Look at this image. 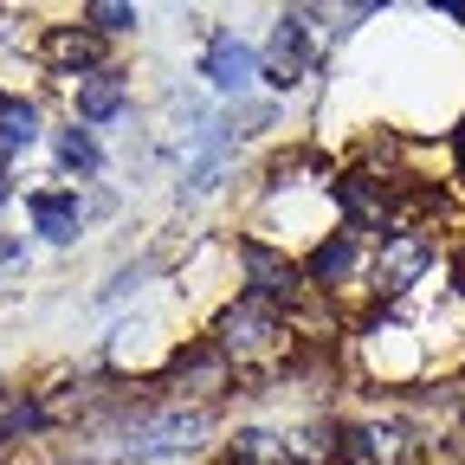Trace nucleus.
Masks as SVG:
<instances>
[{
    "label": "nucleus",
    "instance_id": "obj_1",
    "mask_svg": "<svg viewBox=\"0 0 465 465\" xmlns=\"http://www.w3.org/2000/svg\"><path fill=\"white\" fill-rule=\"evenodd\" d=\"M201 433H207V414H201V407H162V414H149V420H136V427L124 433V446H130L136 459H168V452H188Z\"/></svg>",
    "mask_w": 465,
    "mask_h": 465
},
{
    "label": "nucleus",
    "instance_id": "obj_2",
    "mask_svg": "<svg viewBox=\"0 0 465 465\" xmlns=\"http://www.w3.org/2000/svg\"><path fill=\"white\" fill-rule=\"evenodd\" d=\"M272 342H278V317H272V304L246 298V304L220 311V349H226L232 362H252V356H265Z\"/></svg>",
    "mask_w": 465,
    "mask_h": 465
},
{
    "label": "nucleus",
    "instance_id": "obj_3",
    "mask_svg": "<svg viewBox=\"0 0 465 465\" xmlns=\"http://www.w3.org/2000/svg\"><path fill=\"white\" fill-rule=\"evenodd\" d=\"M304 65H311V33H304V20L291 14V20H278V33H272V52H265V84H278V91H291L304 78Z\"/></svg>",
    "mask_w": 465,
    "mask_h": 465
},
{
    "label": "nucleus",
    "instance_id": "obj_4",
    "mask_svg": "<svg viewBox=\"0 0 465 465\" xmlns=\"http://www.w3.org/2000/svg\"><path fill=\"white\" fill-rule=\"evenodd\" d=\"M207 84L213 91H246L252 78H259V58H252V45L246 39H232V33H213L207 39Z\"/></svg>",
    "mask_w": 465,
    "mask_h": 465
},
{
    "label": "nucleus",
    "instance_id": "obj_5",
    "mask_svg": "<svg viewBox=\"0 0 465 465\" xmlns=\"http://www.w3.org/2000/svg\"><path fill=\"white\" fill-rule=\"evenodd\" d=\"M427 265H433V240H420V232H394V240L381 246V291L394 298V291L420 284Z\"/></svg>",
    "mask_w": 465,
    "mask_h": 465
},
{
    "label": "nucleus",
    "instance_id": "obj_6",
    "mask_svg": "<svg viewBox=\"0 0 465 465\" xmlns=\"http://www.w3.org/2000/svg\"><path fill=\"white\" fill-rule=\"evenodd\" d=\"M240 259H246V278H252L259 298H291V284H298V265H291V259L265 252L259 240H246V246H240Z\"/></svg>",
    "mask_w": 465,
    "mask_h": 465
},
{
    "label": "nucleus",
    "instance_id": "obj_7",
    "mask_svg": "<svg viewBox=\"0 0 465 465\" xmlns=\"http://www.w3.org/2000/svg\"><path fill=\"white\" fill-rule=\"evenodd\" d=\"M26 213H33V226L45 232L52 246H65V240H78V194H26Z\"/></svg>",
    "mask_w": 465,
    "mask_h": 465
},
{
    "label": "nucleus",
    "instance_id": "obj_8",
    "mask_svg": "<svg viewBox=\"0 0 465 465\" xmlns=\"http://www.w3.org/2000/svg\"><path fill=\"white\" fill-rule=\"evenodd\" d=\"M342 459H349V465H394V459H401V427L362 420L356 433L342 440Z\"/></svg>",
    "mask_w": 465,
    "mask_h": 465
},
{
    "label": "nucleus",
    "instance_id": "obj_9",
    "mask_svg": "<svg viewBox=\"0 0 465 465\" xmlns=\"http://www.w3.org/2000/svg\"><path fill=\"white\" fill-rule=\"evenodd\" d=\"M336 207L356 226H381L388 220V188H375L369 174H342V182H336Z\"/></svg>",
    "mask_w": 465,
    "mask_h": 465
},
{
    "label": "nucleus",
    "instance_id": "obj_10",
    "mask_svg": "<svg viewBox=\"0 0 465 465\" xmlns=\"http://www.w3.org/2000/svg\"><path fill=\"white\" fill-rule=\"evenodd\" d=\"M45 65H58V72H91V65H97V33H84V26H52V33H45Z\"/></svg>",
    "mask_w": 465,
    "mask_h": 465
},
{
    "label": "nucleus",
    "instance_id": "obj_11",
    "mask_svg": "<svg viewBox=\"0 0 465 465\" xmlns=\"http://www.w3.org/2000/svg\"><path fill=\"white\" fill-rule=\"evenodd\" d=\"M116 110H124V78H110V72L78 78V116L84 124H110Z\"/></svg>",
    "mask_w": 465,
    "mask_h": 465
},
{
    "label": "nucleus",
    "instance_id": "obj_12",
    "mask_svg": "<svg viewBox=\"0 0 465 465\" xmlns=\"http://www.w3.org/2000/svg\"><path fill=\"white\" fill-rule=\"evenodd\" d=\"M39 136V110L26 97H0V149H26Z\"/></svg>",
    "mask_w": 465,
    "mask_h": 465
},
{
    "label": "nucleus",
    "instance_id": "obj_13",
    "mask_svg": "<svg viewBox=\"0 0 465 465\" xmlns=\"http://www.w3.org/2000/svg\"><path fill=\"white\" fill-rule=\"evenodd\" d=\"M58 162H65L72 174H97V168H104V155H97L91 130H58Z\"/></svg>",
    "mask_w": 465,
    "mask_h": 465
},
{
    "label": "nucleus",
    "instance_id": "obj_14",
    "mask_svg": "<svg viewBox=\"0 0 465 465\" xmlns=\"http://www.w3.org/2000/svg\"><path fill=\"white\" fill-rule=\"evenodd\" d=\"M349 265H356V240H323L311 252V278H342Z\"/></svg>",
    "mask_w": 465,
    "mask_h": 465
},
{
    "label": "nucleus",
    "instance_id": "obj_15",
    "mask_svg": "<svg viewBox=\"0 0 465 465\" xmlns=\"http://www.w3.org/2000/svg\"><path fill=\"white\" fill-rule=\"evenodd\" d=\"M226 162H232V143L220 136V149H207V155H201V162L188 168V194H207V188L220 182V168H226Z\"/></svg>",
    "mask_w": 465,
    "mask_h": 465
},
{
    "label": "nucleus",
    "instance_id": "obj_16",
    "mask_svg": "<svg viewBox=\"0 0 465 465\" xmlns=\"http://www.w3.org/2000/svg\"><path fill=\"white\" fill-rule=\"evenodd\" d=\"M97 33H130L136 26V7H124V0H91V14H84Z\"/></svg>",
    "mask_w": 465,
    "mask_h": 465
},
{
    "label": "nucleus",
    "instance_id": "obj_17",
    "mask_svg": "<svg viewBox=\"0 0 465 465\" xmlns=\"http://www.w3.org/2000/svg\"><path fill=\"white\" fill-rule=\"evenodd\" d=\"M232 452H240V459H259V465H284V446L272 440V433H240V446H232Z\"/></svg>",
    "mask_w": 465,
    "mask_h": 465
},
{
    "label": "nucleus",
    "instance_id": "obj_18",
    "mask_svg": "<svg viewBox=\"0 0 465 465\" xmlns=\"http://www.w3.org/2000/svg\"><path fill=\"white\" fill-rule=\"evenodd\" d=\"M259 124H265V110H259V104H246V110H232V124H226V130H232V136H252Z\"/></svg>",
    "mask_w": 465,
    "mask_h": 465
},
{
    "label": "nucleus",
    "instance_id": "obj_19",
    "mask_svg": "<svg viewBox=\"0 0 465 465\" xmlns=\"http://www.w3.org/2000/svg\"><path fill=\"white\" fill-rule=\"evenodd\" d=\"M14 265H26V246L14 240V232H0V272H14Z\"/></svg>",
    "mask_w": 465,
    "mask_h": 465
},
{
    "label": "nucleus",
    "instance_id": "obj_20",
    "mask_svg": "<svg viewBox=\"0 0 465 465\" xmlns=\"http://www.w3.org/2000/svg\"><path fill=\"white\" fill-rule=\"evenodd\" d=\"M174 124H207V110H201V97H174Z\"/></svg>",
    "mask_w": 465,
    "mask_h": 465
},
{
    "label": "nucleus",
    "instance_id": "obj_21",
    "mask_svg": "<svg viewBox=\"0 0 465 465\" xmlns=\"http://www.w3.org/2000/svg\"><path fill=\"white\" fill-rule=\"evenodd\" d=\"M0 201H7V182H0Z\"/></svg>",
    "mask_w": 465,
    "mask_h": 465
},
{
    "label": "nucleus",
    "instance_id": "obj_22",
    "mask_svg": "<svg viewBox=\"0 0 465 465\" xmlns=\"http://www.w3.org/2000/svg\"><path fill=\"white\" fill-rule=\"evenodd\" d=\"M459 149H465V143H459Z\"/></svg>",
    "mask_w": 465,
    "mask_h": 465
}]
</instances>
